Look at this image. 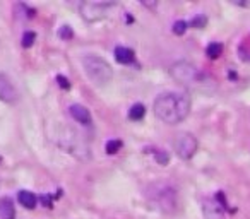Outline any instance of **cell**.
I'll return each mask as SVG.
<instances>
[{
	"instance_id": "30bf717a",
	"label": "cell",
	"mask_w": 250,
	"mask_h": 219,
	"mask_svg": "<svg viewBox=\"0 0 250 219\" xmlns=\"http://www.w3.org/2000/svg\"><path fill=\"white\" fill-rule=\"evenodd\" d=\"M115 60L122 65L134 64V60H135L134 50H131V48H127V47H117L115 48Z\"/></svg>"
},
{
	"instance_id": "603a6c76",
	"label": "cell",
	"mask_w": 250,
	"mask_h": 219,
	"mask_svg": "<svg viewBox=\"0 0 250 219\" xmlns=\"http://www.w3.org/2000/svg\"><path fill=\"white\" fill-rule=\"evenodd\" d=\"M40 201L43 202L45 207H53V202H51V197H50V195H41Z\"/></svg>"
},
{
	"instance_id": "4fadbf2b",
	"label": "cell",
	"mask_w": 250,
	"mask_h": 219,
	"mask_svg": "<svg viewBox=\"0 0 250 219\" xmlns=\"http://www.w3.org/2000/svg\"><path fill=\"white\" fill-rule=\"evenodd\" d=\"M236 53H238L242 62H250V34L242 38V41L236 47Z\"/></svg>"
},
{
	"instance_id": "5b68a950",
	"label": "cell",
	"mask_w": 250,
	"mask_h": 219,
	"mask_svg": "<svg viewBox=\"0 0 250 219\" xmlns=\"http://www.w3.org/2000/svg\"><path fill=\"white\" fill-rule=\"evenodd\" d=\"M115 7V2H100V0H95V2H83L79 7L81 16L86 19L87 22H96L101 21V19L108 17L110 11Z\"/></svg>"
},
{
	"instance_id": "277c9868",
	"label": "cell",
	"mask_w": 250,
	"mask_h": 219,
	"mask_svg": "<svg viewBox=\"0 0 250 219\" xmlns=\"http://www.w3.org/2000/svg\"><path fill=\"white\" fill-rule=\"evenodd\" d=\"M81 64L89 81L96 86H106L113 79V68L105 58L100 55H84Z\"/></svg>"
},
{
	"instance_id": "6da1fadb",
	"label": "cell",
	"mask_w": 250,
	"mask_h": 219,
	"mask_svg": "<svg viewBox=\"0 0 250 219\" xmlns=\"http://www.w3.org/2000/svg\"><path fill=\"white\" fill-rule=\"evenodd\" d=\"M192 101H190L189 93H163L154 100L152 112L156 118L161 120L167 125H177L183 122L190 113Z\"/></svg>"
},
{
	"instance_id": "7402d4cb",
	"label": "cell",
	"mask_w": 250,
	"mask_h": 219,
	"mask_svg": "<svg viewBox=\"0 0 250 219\" xmlns=\"http://www.w3.org/2000/svg\"><path fill=\"white\" fill-rule=\"evenodd\" d=\"M57 83H58V86H60L62 89H70V81L67 79V77L57 76Z\"/></svg>"
},
{
	"instance_id": "ba28073f",
	"label": "cell",
	"mask_w": 250,
	"mask_h": 219,
	"mask_svg": "<svg viewBox=\"0 0 250 219\" xmlns=\"http://www.w3.org/2000/svg\"><path fill=\"white\" fill-rule=\"evenodd\" d=\"M0 100L7 104H14L19 100L17 89L5 74H0Z\"/></svg>"
},
{
	"instance_id": "7c38bea8",
	"label": "cell",
	"mask_w": 250,
	"mask_h": 219,
	"mask_svg": "<svg viewBox=\"0 0 250 219\" xmlns=\"http://www.w3.org/2000/svg\"><path fill=\"white\" fill-rule=\"evenodd\" d=\"M17 201H19V204L26 209H34L38 204V197L33 194V192H29V190H19Z\"/></svg>"
},
{
	"instance_id": "ac0fdd59",
	"label": "cell",
	"mask_w": 250,
	"mask_h": 219,
	"mask_svg": "<svg viewBox=\"0 0 250 219\" xmlns=\"http://www.w3.org/2000/svg\"><path fill=\"white\" fill-rule=\"evenodd\" d=\"M206 24H207V17H206V16H204V14H197V16H194V17L190 19V22H189L190 28H196V29H202Z\"/></svg>"
},
{
	"instance_id": "8fae6325",
	"label": "cell",
	"mask_w": 250,
	"mask_h": 219,
	"mask_svg": "<svg viewBox=\"0 0 250 219\" xmlns=\"http://www.w3.org/2000/svg\"><path fill=\"white\" fill-rule=\"evenodd\" d=\"M0 218L16 219V207L11 197H0Z\"/></svg>"
},
{
	"instance_id": "3957f363",
	"label": "cell",
	"mask_w": 250,
	"mask_h": 219,
	"mask_svg": "<svg viewBox=\"0 0 250 219\" xmlns=\"http://www.w3.org/2000/svg\"><path fill=\"white\" fill-rule=\"evenodd\" d=\"M151 207L158 209V211L165 212V214H173L178 211V192L173 185L170 184H152L149 185L148 192H146Z\"/></svg>"
},
{
	"instance_id": "9c48e42d",
	"label": "cell",
	"mask_w": 250,
	"mask_h": 219,
	"mask_svg": "<svg viewBox=\"0 0 250 219\" xmlns=\"http://www.w3.org/2000/svg\"><path fill=\"white\" fill-rule=\"evenodd\" d=\"M69 113H70V117H72V118L76 120L77 123H81V125L89 127L91 123H93V117H91V112L87 110L86 106H83V104H70Z\"/></svg>"
},
{
	"instance_id": "d6986e66",
	"label": "cell",
	"mask_w": 250,
	"mask_h": 219,
	"mask_svg": "<svg viewBox=\"0 0 250 219\" xmlns=\"http://www.w3.org/2000/svg\"><path fill=\"white\" fill-rule=\"evenodd\" d=\"M36 41V33L34 31H24L22 34V47L24 48H31Z\"/></svg>"
},
{
	"instance_id": "e0dca14e",
	"label": "cell",
	"mask_w": 250,
	"mask_h": 219,
	"mask_svg": "<svg viewBox=\"0 0 250 219\" xmlns=\"http://www.w3.org/2000/svg\"><path fill=\"white\" fill-rule=\"evenodd\" d=\"M152 156H154L156 163L161 166H167L168 163H170V154H168L167 151H161V149H152Z\"/></svg>"
},
{
	"instance_id": "52a82bcc",
	"label": "cell",
	"mask_w": 250,
	"mask_h": 219,
	"mask_svg": "<svg viewBox=\"0 0 250 219\" xmlns=\"http://www.w3.org/2000/svg\"><path fill=\"white\" fill-rule=\"evenodd\" d=\"M225 211L226 209L216 201V197H206L202 201L204 219H226Z\"/></svg>"
},
{
	"instance_id": "7a4b0ae2",
	"label": "cell",
	"mask_w": 250,
	"mask_h": 219,
	"mask_svg": "<svg viewBox=\"0 0 250 219\" xmlns=\"http://www.w3.org/2000/svg\"><path fill=\"white\" fill-rule=\"evenodd\" d=\"M170 74L177 83L185 86L190 91H197V93H214L216 91V81L207 74V72L200 70L194 64L187 60L175 62L170 68Z\"/></svg>"
},
{
	"instance_id": "8992f818",
	"label": "cell",
	"mask_w": 250,
	"mask_h": 219,
	"mask_svg": "<svg viewBox=\"0 0 250 219\" xmlns=\"http://www.w3.org/2000/svg\"><path fill=\"white\" fill-rule=\"evenodd\" d=\"M197 148H199V142H197V139L190 132H180L173 140L175 152L183 161L194 158V154L197 152Z\"/></svg>"
},
{
	"instance_id": "9a60e30c",
	"label": "cell",
	"mask_w": 250,
	"mask_h": 219,
	"mask_svg": "<svg viewBox=\"0 0 250 219\" xmlns=\"http://www.w3.org/2000/svg\"><path fill=\"white\" fill-rule=\"evenodd\" d=\"M146 115V106L142 103H135L131 106V110H129V118L134 120V122H139V120H142Z\"/></svg>"
},
{
	"instance_id": "2e32d148",
	"label": "cell",
	"mask_w": 250,
	"mask_h": 219,
	"mask_svg": "<svg viewBox=\"0 0 250 219\" xmlns=\"http://www.w3.org/2000/svg\"><path fill=\"white\" fill-rule=\"evenodd\" d=\"M122 140L120 139H110L108 142L105 144V151H106V154H117V152L122 149Z\"/></svg>"
},
{
	"instance_id": "5bb4252c",
	"label": "cell",
	"mask_w": 250,
	"mask_h": 219,
	"mask_svg": "<svg viewBox=\"0 0 250 219\" xmlns=\"http://www.w3.org/2000/svg\"><path fill=\"white\" fill-rule=\"evenodd\" d=\"M206 55L211 60H217V58L223 55V43H219V41H211L206 47Z\"/></svg>"
},
{
	"instance_id": "ffe728a7",
	"label": "cell",
	"mask_w": 250,
	"mask_h": 219,
	"mask_svg": "<svg viewBox=\"0 0 250 219\" xmlns=\"http://www.w3.org/2000/svg\"><path fill=\"white\" fill-rule=\"evenodd\" d=\"M58 38L60 40H64V41H70L74 38V31H72V28L70 26H62L60 29H58Z\"/></svg>"
},
{
	"instance_id": "44dd1931",
	"label": "cell",
	"mask_w": 250,
	"mask_h": 219,
	"mask_svg": "<svg viewBox=\"0 0 250 219\" xmlns=\"http://www.w3.org/2000/svg\"><path fill=\"white\" fill-rule=\"evenodd\" d=\"M187 28H189V22H185V21H177V22L173 24V33H175L177 36H182V34H185Z\"/></svg>"
}]
</instances>
